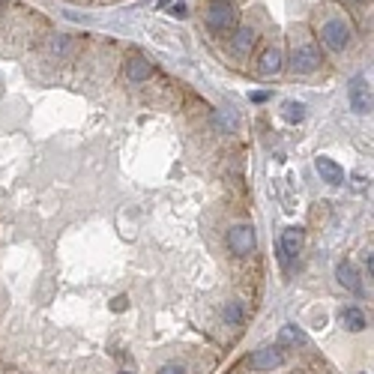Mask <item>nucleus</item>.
<instances>
[{
  "mask_svg": "<svg viewBox=\"0 0 374 374\" xmlns=\"http://www.w3.org/2000/svg\"><path fill=\"white\" fill-rule=\"evenodd\" d=\"M207 24L215 33L231 30L237 24V6L231 0H210V6H207Z\"/></svg>",
  "mask_w": 374,
  "mask_h": 374,
  "instance_id": "nucleus-1",
  "label": "nucleus"
},
{
  "mask_svg": "<svg viewBox=\"0 0 374 374\" xmlns=\"http://www.w3.org/2000/svg\"><path fill=\"white\" fill-rule=\"evenodd\" d=\"M320 39L329 51H344L347 43H351V27H347L342 19H329L320 27Z\"/></svg>",
  "mask_w": 374,
  "mask_h": 374,
  "instance_id": "nucleus-2",
  "label": "nucleus"
},
{
  "mask_svg": "<svg viewBox=\"0 0 374 374\" xmlns=\"http://www.w3.org/2000/svg\"><path fill=\"white\" fill-rule=\"evenodd\" d=\"M228 246H231V252L239 255V257L252 255L255 246H257L255 228H252V224H234V228L228 231Z\"/></svg>",
  "mask_w": 374,
  "mask_h": 374,
  "instance_id": "nucleus-3",
  "label": "nucleus"
},
{
  "mask_svg": "<svg viewBox=\"0 0 374 374\" xmlns=\"http://www.w3.org/2000/svg\"><path fill=\"white\" fill-rule=\"evenodd\" d=\"M285 347L276 344V347H261V351L252 353V360H248V369L255 371H272V369H281L285 365Z\"/></svg>",
  "mask_w": 374,
  "mask_h": 374,
  "instance_id": "nucleus-4",
  "label": "nucleus"
},
{
  "mask_svg": "<svg viewBox=\"0 0 374 374\" xmlns=\"http://www.w3.org/2000/svg\"><path fill=\"white\" fill-rule=\"evenodd\" d=\"M290 66H294V72H299V75H312L320 66V51L312 43L296 45L294 54H290Z\"/></svg>",
  "mask_w": 374,
  "mask_h": 374,
  "instance_id": "nucleus-5",
  "label": "nucleus"
},
{
  "mask_svg": "<svg viewBox=\"0 0 374 374\" xmlns=\"http://www.w3.org/2000/svg\"><path fill=\"white\" fill-rule=\"evenodd\" d=\"M347 99H351V108L356 114H369L371 111V87L365 75H356L351 78V87H347Z\"/></svg>",
  "mask_w": 374,
  "mask_h": 374,
  "instance_id": "nucleus-6",
  "label": "nucleus"
},
{
  "mask_svg": "<svg viewBox=\"0 0 374 374\" xmlns=\"http://www.w3.org/2000/svg\"><path fill=\"white\" fill-rule=\"evenodd\" d=\"M303 239H305L303 228H285V231H281V239H279V257H281V264H285V267H288V264L299 255V248H303Z\"/></svg>",
  "mask_w": 374,
  "mask_h": 374,
  "instance_id": "nucleus-7",
  "label": "nucleus"
},
{
  "mask_svg": "<svg viewBox=\"0 0 374 374\" xmlns=\"http://www.w3.org/2000/svg\"><path fill=\"white\" fill-rule=\"evenodd\" d=\"M314 168H318L320 180L329 183V186H342L344 183V168L336 159H329V156H318V159H314Z\"/></svg>",
  "mask_w": 374,
  "mask_h": 374,
  "instance_id": "nucleus-8",
  "label": "nucleus"
},
{
  "mask_svg": "<svg viewBox=\"0 0 374 374\" xmlns=\"http://www.w3.org/2000/svg\"><path fill=\"white\" fill-rule=\"evenodd\" d=\"M336 279H338V285L347 288V290H353V294H360L362 285H360V276H356V270H353V264L351 261H342L336 267Z\"/></svg>",
  "mask_w": 374,
  "mask_h": 374,
  "instance_id": "nucleus-9",
  "label": "nucleus"
},
{
  "mask_svg": "<svg viewBox=\"0 0 374 374\" xmlns=\"http://www.w3.org/2000/svg\"><path fill=\"white\" fill-rule=\"evenodd\" d=\"M338 320H342V327L347 332H362L365 329V314L356 309V305H347V309L338 312Z\"/></svg>",
  "mask_w": 374,
  "mask_h": 374,
  "instance_id": "nucleus-10",
  "label": "nucleus"
},
{
  "mask_svg": "<svg viewBox=\"0 0 374 374\" xmlns=\"http://www.w3.org/2000/svg\"><path fill=\"white\" fill-rule=\"evenodd\" d=\"M281 51L279 48H267V51L261 54V66H257V72L261 75H276V72H281Z\"/></svg>",
  "mask_w": 374,
  "mask_h": 374,
  "instance_id": "nucleus-11",
  "label": "nucleus"
},
{
  "mask_svg": "<svg viewBox=\"0 0 374 374\" xmlns=\"http://www.w3.org/2000/svg\"><path fill=\"white\" fill-rule=\"evenodd\" d=\"M126 75H129V81H147L150 75H153V66H150L144 57H129Z\"/></svg>",
  "mask_w": 374,
  "mask_h": 374,
  "instance_id": "nucleus-12",
  "label": "nucleus"
},
{
  "mask_svg": "<svg viewBox=\"0 0 374 374\" xmlns=\"http://www.w3.org/2000/svg\"><path fill=\"white\" fill-rule=\"evenodd\" d=\"M279 344L285 347V344H305V332L294 327V323H288V327H281L279 332Z\"/></svg>",
  "mask_w": 374,
  "mask_h": 374,
  "instance_id": "nucleus-13",
  "label": "nucleus"
},
{
  "mask_svg": "<svg viewBox=\"0 0 374 374\" xmlns=\"http://www.w3.org/2000/svg\"><path fill=\"white\" fill-rule=\"evenodd\" d=\"M252 45H255V30L252 27H239L237 36H234V51L246 54V51H252Z\"/></svg>",
  "mask_w": 374,
  "mask_h": 374,
  "instance_id": "nucleus-14",
  "label": "nucleus"
},
{
  "mask_svg": "<svg viewBox=\"0 0 374 374\" xmlns=\"http://www.w3.org/2000/svg\"><path fill=\"white\" fill-rule=\"evenodd\" d=\"M281 111H285V120L288 123H303L305 120V105L303 102H285Z\"/></svg>",
  "mask_w": 374,
  "mask_h": 374,
  "instance_id": "nucleus-15",
  "label": "nucleus"
},
{
  "mask_svg": "<svg viewBox=\"0 0 374 374\" xmlns=\"http://www.w3.org/2000/svg\"><path fill=\"white\" fill-rule=\"evenodd\" d=\"M224 323L239 327V323H243V305H239V303H228V305H224Z\"/></svg>",
  "mask_w": 374,
  "mask_h": 374,
  "instance_id": "nucleus-16",
  "label": "nucleus"
},
{
  "mask_svg": "<svg viewBox=\"0 0 374 374\" xmlns=\"http://www.w3.org/2000/svg\"><path fill=\"white\" fill-rule=\"evenodd\" d=\"M66 48H69V36H66V33H60V36L51 39V51H54V54H63Z\"/></svg>",
  "mask_w": 374,
  "mask_h": 374,
  "instance_id": "nucleus-17",
  "label": "nucleus"
},
{
  "mask_svg": "<svg viewBox=\"0 0 374 374\" xmlns=\"http://www.w3.org/2000/svg\"><path fill=\"white\" fill-rule=\"evenodd\" d=\"M159 374H186V369H183L180 362H168V365H165V369H162Z\"/></svg>",
  "mask_w": 374,
  "mask_h": 374,
  "instance_id": "nucleus-18",
  "label": "nucleus"
},
{
  "mask_svg": "<svg viewBox=\"0 0 374 374\" xmlns=\"http://www.w3.org/2000/svg\"><path fill=\"white\" fill-rule=\"evenodd\" d=\"M111 309H114V312H123V309H126V296H117V299H114Z\"/></svg>",
  "mask_w": 374,
  "mask_h": 374,
  "instance_id": "nucleus-19",
  "label": "nucleus"
},
{
  "mask_svg": "<svg viewBox=\"0 0 374 374\" xmlns=\"http://www.w3.org/2000/svg\"><path fill=\"white\" fill-rule=\"evenodd\" d=\"M174 15H177V19H183V15H186V3H177V6H174Z\"/></svg>",
  "mask_w": 374,
  "mask_h": 374,
  "instance_id": "nucleus-20",
  "label": "nucleus"
},
{
  "mask_svg": "<svg viewBox=\"0 0 374 374\" xmlns=\"http://www.w3.org/2000/svg\"><path fill=\"white\" fill-rule=\"evenodd\" d=\"M123 374H129V371H123Z\"/></svg>",
  "mask_w": 374,
  "mask_h": 374,
  "instance_id": "nucleus-21",
  "label": "nucleus"
},
{
  "mask_svg": "<svg viewBox=\"0 0 374 374\" xmlns=\"http://www.w3.org/2000/svg\"><path fill=\"white\" fill-rule=\"evenodd\" d=\"M362 374H365V371H362Z\"/></svg>",
  "mask_w": 374,
  "mask_h": 374,
  "instance_id": "nucleus-22",
  "label": "nucleus"
}]
</instances>
